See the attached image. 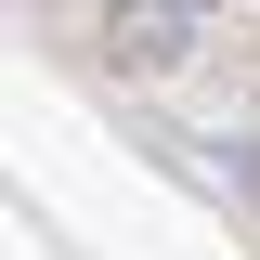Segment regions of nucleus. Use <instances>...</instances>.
<instances>
[{"label": "nucleus", "mask_w": 260, "mask_h": 260, "mask_svg": "<svg viewBox=\"0 0 260 260\" xmlns=\"http://www.w3.org/2000/svg\"><path fill=\"white\" fill-rule=\"evenodd\" d=\"M195 26H208L195 0H117V13H104V65H117V78H169V65L195 52Z\"/></svg>", "instance_id": "nucleus-1"}, {"label": "nucleus", "mask_w": 260, "mask_h": 260, "mask_svg": "<svg viewBox=\"0 0 260 260\" xmlns=\"http://www.w3.org/2000/svg\"><path fill=\"white\" fill-rule=\"evenodd\" d=\"M208 169H221L234 195H260V130H234V143H208Z\"/></svg>", "instance_id": "nucleus-2"}]
</instances>
